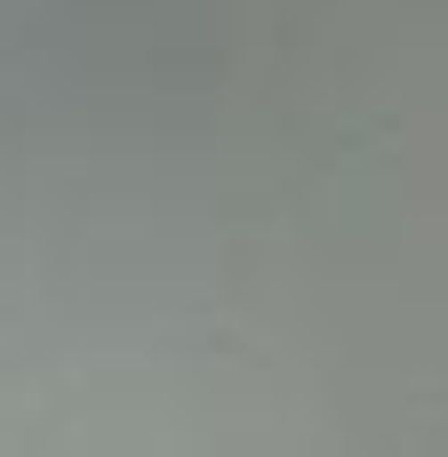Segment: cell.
<instances>
[{
	"label": "cell",
	"mask_w": 448,
	"mask_h": 457,
	"mask_svg": "<svg viewBox=\"0 0 448 457\" xmlns=\"http://www.w3.org/2000/svg\"><path fill=\"white\" fill-rule=\"evenodd\" d=\"M80 161H88V177H96V185H88V193H96V201H104V169H96V137H80ZM96 225H104V233H112V209H96ZM104 265H112V297H120V329H128V321H136V313H128V281H120V241H104Z\"/></svg>",
	"instance_id": "1"
}]
</instances>
